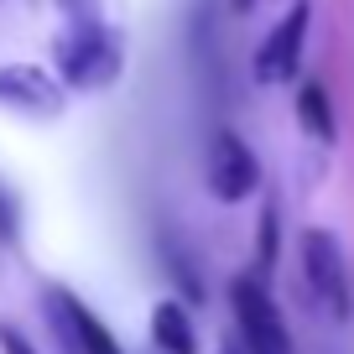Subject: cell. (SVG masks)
Wrapping results in <instances>:
<instances>
[{
    "mask_svg": "<svg viewBox=\"0 0 354 354\" xmlns=\"http://www.w3.org/2000/svg\"><path fill=\"white\" fill-rule=\"evenodd\" d=\"M53 57H57V78L78 94H100L125 73V47L104 21H73L57 37Z\"/></svg>",
    "mask_w": 354,
    "mask_h": 354,
    "instance_id": "1",
    "label": "cell"
},
{
    "mask_svg": "<svg viewBox=\"0 0 354 354\" xmlns=\"http://www.w3.org/2000/svg\"><path fill=\"white\" fill-rule=\"evenodd\" d=\"M230 308H234L240 333H245V354H292V333L281 323V308L255 271L230 281Z\"/></svg>",
    "mask_w": 354,
    "mask_h": 354,
    "instance_id": "2",
    "label": "cell"
},
{
    "mask_svg": "<svg viewBox=\"0 0 354 354\" xmlns=\"http://www.w3.org/2000/svg\"><path fill=\"white\" fill-rule=\"evenodd\" d=\"M302 277H308L313 297L333 313V318H349L354 313V292H349V271H344V250L328 230H308L302 234Z\"/></svg>",
    "mask_w": 354,
    "mask_h": 354,
    "instance_id": "3",
    "label": "cell"
},
{
    "mask_svg": "<svg viewBox=\"0 0 354 354\" xmlns=\"http://www.w3.org/2000/svg\"><path fill=\"white\" fill-rule=\"evenodd\" d=\"M203 172H209V193L219 203H245L255 188H261V162H255V151L234 131H219L209 141V162H203Z\"/></svg>",
    "mask_w": 354,
    "mask_h": 354,
    "instance_id": "4",
    "label": "cell"
},
{
    "mask_svg": "<svg viewBox=\"0 0 354 354\" xmlns=\"http://www.w3.org/2000/svg\"><path fill=\"white\" fill-rule=\"evenodd\" d=\"M308 21H313V6L297 0V6L271 26V37H266L261 53H255V78H261V84H287V78H297L302 42H308Z\"/></svg>",
    "mask_w": 354,
    "mask_h": 354,
    "instance_id": "5",
    "label": "cell"
},
{
    "mask_svg": "<svg viewBox=\"0 0 354 354\" xmlns=\"http://www.w3.org/2000/svg\"><path fill=\"white\" fill-rule=\"evenodd\" d=\"M0 104L37 115V120H53V115H63V84L32 63H6L0 68Z\"/></svg>",
    "mask_w": 354,
    "mask_h": 354,
    "instance_id": "6",
    "label": "cell"
},
{
    "mask_svg": "<svg viewBox=\"0 0 354 354\" xmlns=\"http://www.w3.org/2000/svg\"><path fill=\"white\" fill-rule=\"evenodd\" d=\"M53 318H57V328L68 333L73 354H120L115 339H110V328H104L78 297H68V292H53Z\"/></svg>",
    "mask_w": 354,
    "mask_h": 354,
    "instance_id": "7",
    "label": "cell"
},
{
    "mask_svg": "<svg viewBox=\"0 0 354 354\" xmlns=\"http://www.w3.org/2000/svg\"><path fill=\"white\" fill-rule=\"evenodd\" d=\"M151 339L162 354H198V328H193L188 302H156L151 308Z\"/></svg>",
    "mask_w": 354,
    "mask_h": 354,
    "instance_id": "8",
    "label": "cell"
},
{
    "mask_svg": "<svg viewBox=\"0 0 354 354\" xmlns=\"http://www.w3.org/2000/svg\"><path fill=\"white\" fill-rule=\"evenodd\" d=\"M297 125L323 146L339 141V120H333V104H328V88L323 84H302L297 88Z\"/></svg>",
    "mask_w": 354,
    "mask_h": 354,
    "instance_id": "9",
    "label": "cell"
},
{
    "mask_svg": "<svg viewBox=\"0 0 354 354\" xmlns=\"http://www.w3.org/2000/svg\"><path fill=\"white\" fill-rule=\"evenodd\" d=\"M277 234H281V224H277V203H266L261 209V245H255V277H271V266H277Z\"/></svg>",
    "mask_w": 354,
    "mask_h": 354,
    "instance_id": "10",
    "label": "cell"
},
{
    "mask_svg": "<svg viewBox=\"0 0 354 354\" xmlns=\"http://www.w3.org/2000/svg\"><path fill=\"white\" fill-rule=\"evenodd\" d=\"M167 261H172V277H177V287H183V297L198 302L203 297V277L193 271V255L183 250V245H167Z\"/></svg>",
    "mask_w": 354,
    "mask_h": 354,
    "instance_id": "11",
    "label": "cell"
},
{
    "mask_svg": "<svg viewBox=\"0 0 354 354\" xmlns=\"http://www.w3.org/2000/svg\"><path fill=\"white\" fill-rule=\"evenodd\" d=\"M0 349H6V354H37L32 344H26V333H16L11 323H0Z\"/></svg>",
    "mask_w": 354,
    "mask_h": 354,
    "instance_id": "12",
    "label": "cell"
},
{
    "mask_svg": "<svg viewBox=\"0 0 354 354\" xmlns=\"http://www.w3.org/2000/svg\"><path fill=\"white\" fill-rule=\"evenodd\" d=\"M16 234V209H11V198L0 193V240H11Z\"/></svg>",
    "mask_w": 354,
    "mask_h": 354,
    "instance_id": "13",
    "label": "cell"
},
{
    "mask_svg": "<svg viewBox=\"0 0 354 354\" xmlns=\"http://www.w3.org/2000/svg\"><path fill=\"white\" fill-rule=\"evenodd\" d=\"M230 6H234V11H240V16H245V11H250V6H255V0H230Z\"/></svg>",
    "mask_w": 354,
    "mask_h": 354,
    "instance_id": "14",
    "label": "cell"
},
{
    "mask_svg": "<svg viewBox=\"0 0 354 354\" xmlns=\"http://www.w3.org/2000/svg\"><path fill=\"white\" fill-rule=\"evenodd\" d=\"M219 354H245V349H240V344H219Z\"/></svg>",
    "mask_w": 354,
    "mask_h": 354,
    "instance_id": "15",
    "label": "cell"
}]
</instances>
